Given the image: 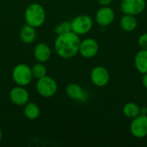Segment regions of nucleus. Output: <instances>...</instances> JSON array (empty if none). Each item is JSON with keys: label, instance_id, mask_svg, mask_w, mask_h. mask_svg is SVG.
Masks as SVG:
<instances>
[{"label": "nucleus", "instance_id": "f257e3e1", "mask_svg": "<svg viewBox=\"0 0 147 147\" xmlns=\"http://www.w3.org/2000/svg\"><path fill=\"white\" fill-rule=\"evenodd\" d=\"M81 40L72 31L59 34L54 41V49L62 59H71L78 53Z\"/></svg>", "mask_w": 147, "mask_h": 147}, {"label": "nucleus", "instance_id": "f03ea898", "mask_svg": "<svg viewBox=\"0 0 147 147\" xmlns=\"http://www.w3.org/2000/svg\"><path fill=\"white\" fill-rule=\"evenodd\" d=\"M24 18L27 24L39 28L43 25L46 20V11L43 6L37 3H32L27 6L24 12Z\"/></svg>", "mask_w": 147, "mask_h": 147}, {"label": "nucleus", "instance_id": "7ed1b4c3", "mask_svg": "<svg viewBox=\"0 0 147 147\" xmlns=\"http://www.w3.org/2000/svg\"><path fill=\"white\" fill-rule=\"evenodd\" d=\"M13 81L20 86H27L33 80V74L31 71V67L26 64L16 65L12 71Z\"/></svg>", "mask_w": 147, "mask_h": 147}, {"label": "nucleus", "instance_id": "20e7f679", "mask_svg": "<svg viewBox=\"0 0 147 147\" xmlns=\"http://www.w3.org/2000/svg\"><path fill=\"white\" fill-rule=\"evenodd\" d=\"M36 90L38 94L43 97H52L57 93L58 84L53 78L49 76H45L41 78L37 79Z\"/></svg>", "mask_w": 147, "mask_h": 147}, {"label": "nucleus", "instance_id": "39448f33", "mask_svg": "<svg viewBox=\"0 0 147 147\" xmlns=\"http://www.w3.org/2000/svg\"><path fill=\"white\" fill-rule=\"evenodd\" d=\"M71 31L78 35H84L88 34L93 28V20L88 15H79L71 22Z\"/></svg>", "mask_w": 147, "mask_h": 147}, {"label": "nucleus", "instance_id": "423d86ee", "mask_svg": "<svg viewBox=\"0 0 147 147\" xmlns=\"http://www.w3.org/2000/svg\"><path fill=\"white\" fill-rule=\"evenodd\" d=\"M129 130L131 134L136 139L147 137V115H140L132 119Z\"/></svg>", "mask_w": 147, "mask_h": 147}, {"label": "nucleus", "instance_id": "0eeeda50", "mask_svg": "<svg viewBox=\"0 0 147 147\" xmlns=\"http://www.w3.org/2000/svg\"><path fill=\"white\" fill-rule=\"evenodd\" d=\"M90 77L92 84L98 88L107 86L110 80V74L109 70L102 65L95 66L91 70Z\"/></svg>", "mask_w": 147, "mask_h": 147}, {"label": "nucleus", "instance_id": "6e6552de", "mask_svg": "<svg viewBox=\"0 0 147 147\" xmlns=\"http://www.w3.org/2000/svg\"><path fill=\"white\" fill-rule=\"evenodd\" d=\"M146 8V0H121L120 4L121 11L123 14L138 16Z\"/></svg>", "mask_w": 147, "mask_h": 147}, {"label": "nucleus", "instance_id": "1a4fd4ad", "mask_svg": "<svg viewBox=\"0 0 147 147\" xmlns=\"http://www.w3.org/2000/svg\"><path fill=\"white\" fill-rule=\"evenodd\" d=\"M99 51V44L93 38H86L80 42L78 53L84 59L94 58Z\"/></svg>", "mask_w": 147, "mask_h": 147}, {"label": "nucleus", "instance_id": "9d476101", "mask_svg": "<svg viewBox=\"0 0 147 147\" xmlns=\"http://www.w3.org/2000/svg\"><path fill=\"white\" fill-rule=\"evenodd\" d=\"M95 19L99 26L107 27L115 21V12L110 6H102L97 9Z\"/></svg>", "mask_w": 147, "mask_h": 147}, {"label": "nucleus", "instance_id": "9b49d317", "mask_svg": "<svg viewBox=\"0 0 147 147\" xmlns=\"http://www.w3.org/2000/svg\"><path fill=\"white\" fill-rule=\"evenodd\" d=\"M9 99L16 106H24L29 101V94L24 86H16L9 91Z\"/></svg>", "mask_w": 147, "mask_h": 147}, {"label": "nucleus", "instance_id": "f8f14e48", "mask_svg": "<svg viewBox=\"0 0 147 147\" xmlns=\"http://www.w3.org/2000/svg\"><path fill=\"white\" fill-rule=\"evenodd\" d=\"M65 93L71 99L79 102H84L88 99V93L86 90L76 83H71L67 84L65 88Z\"/></svg>", "mask_w": 147, "mask_h": 147}, {"label": "nucleus", "instance_id": "ddd939ff", "mask_svg": "<svg viewBox=\"0 0 147 147\" xmlns=\"http://www.w3.org/2000/svg\"><path fill=\"white\" fill-rule=\"evenodd\" d=\"M52 51L50 47L44 42L38 43L34 49V57L38 62L45 63L51 58Z\"/></svg>", "mask_w": 147, "mask_h": 147}, {"label": "nucleus", "instance_id": "4468645a", "mask_svg": "<svg viewBox=\"0 0 147 147\" xmlns=\"http://www.w3.org/2000/svg\"><path fill=\"white\" fill-rule=\"evenodd\" d=\"M134 66L140 74L147 73V50L140 49L134 56Z\"/></svg>", "mask_w": 147, "mask_h": 147}, {"label": "nucleus", "instance_id": "2eb2a0df", "mask_svg": "<svg viewBox=\"0 0 147 147\" xmlns=\"http://www.w3.org/2000/svg\"><path fill=\"white\" fill-rule=\"evenodd\" d=\"M120 26L125 32H133L138 27V20L136 16L123 14L120 20Z\"/></svg>", "mask_w": 147, "mask_h": 147}, {"label": "nucleus", "instance_id": "dca6fc26", "mask_svg": "<svg viewBox=\"0 0 147 147\" xmlns=\"http://www.w3.org/2000/svg\"><path fill=\"white\" fill-rule=\"evenodd\" d=\"M36 38V31L35 28L26 24L22 27L20 31V39L25 44H31L34 41Z\"/></svg>", "mask_w": 147, "mask_h": 147}, {"label": "nucleus", "instance_id": "f3484780", "mask_svg": "<svg viewBox=\"0 0 147 147\" xmlns=\"http://www.w3.org/2000/svg\"><path fill=\"white\" fill-rule=\"evenodd\" d=\"M23 114L28 120H36L40 115V109L39 106L34 102H28L24 105Z\"/></svg>", "mask_w": 147, "mask_h": 147}, {"label": "nucleus", "instance_id": "a211bd4d", "mask_svg": "<svg viewBox=\"0 0 147 147\" xmlns=\"http://www.w3.org/2000/svg\"><path fill=\"white\" fill-rule=\"evenodd\" d=\"M123 115L128 119H134L140 115V106L135 102H127L122 108Z\"/></svg>", "mask_w": 147, "mask_h": 147}, {"label": "nucleus", "instance_id": "6ab92c4d", "mask_svg": "<svg viewBox=\"0 0 147 147\" xmlns=\"http://www.w3.org/2000/svg\"><path fill=\"white\" fill-rule=\"evenodd\" d=\"M31 71L33 74V78L39 79L47 76V67L43 65V63L38 62L31 67Z\"/></svg>", "mask_w": 147, "mask_h": 147}, {"label": "nucleus", "instance_id": "aec40b11", "mask_svg": "<svg viewBox=\"0 0 147 147\" xmlns=\"http://www.w3.org/2000/svg\"><path fill=\"white\" fill-rule=\"evenodd\" d=\"M70 31H71V22H68V21H64L54 28V32L57 34V35L62 34Z\"/></svg>", "mask_w": 147, "mask_h": 147}, {"label": "nucleus", "instance_id": "412c9836", "mask_svg": "<svg viewBox=\"0 0 147 147\" xmlns=\"http://www.w3.org/2000/svg\"><path fill=\"white\" fill-rule=\"evenodd\" d=\"M138 45L140 49L147 50V33H144L140 35L138 39Z\"/></svg>", "mask_w": 147, "mask_h": 147}, {"label": "nucleus", "instance_id": "4be33fe9", "mask_svg": "<svg viewBox=\"0 0 147 147\" xmlns=\"http://www.w3.org/2000/svg\"><path fill=\"white\" fill-rule=\"evenodd\" d=\"M97 1L99 4L102 6H109L113 2V0H97Z\"/></svg>", "mask_w": 147, "mask_h": 147}, {"label": "nucleus", "instance_id": "5701e85b", "mask_svg": "<svg viewBox=\"0 0 147 147\" xmlns=\"http://www.w3.org/2000/svg\"><path fill=\"white\" fill-rule=\"evenodd\" d=\"M141 83H142L143 86L147 90V73L143 74L142 78H141Z\"/></svg>", "mask_w": 147, "mask_h": 147}, {"label": "nucleus", "instance_id": "b1692460", "mask_svg": "<svg viewBox=\"0 0 147 147\" xmlns=\"http://www.w3.org/2000/svg\"><path fill=\"white\" fill-rule=\"evenodd\" d=\"M140 115H147V107H146V106L140 107Z\"/></svg>", "mask_w": 147, "mask_h": 147}, {"label": "nucleus", "instance_id": "393cba45", "mask_svg": "<svg viewBox=\"0 0 147 147\" xmlns=\"http://www.w3.org/2000/svg\"><path fill=\"white\" fill-rule=\"evenodd\" d=\"M2 138H3V132H2V130L0 128V141L2 140Z\"/></svg>", "mask_w": 147, "mask_h": 147}]
</instances>
